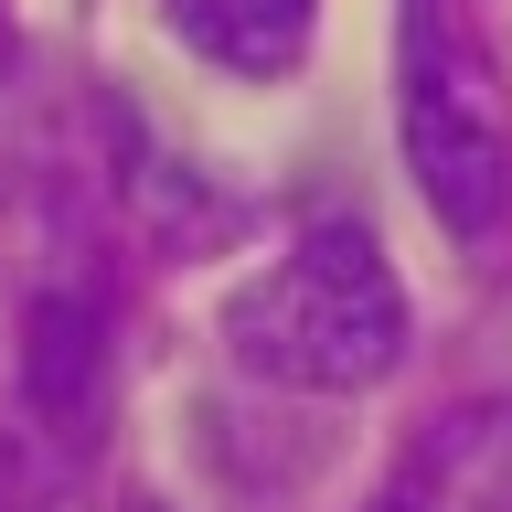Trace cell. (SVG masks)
<instances>
[{"instance_id": "6da1fadb", "label": "cell", "mask_w": 512, "mask_h": 512, "mask_svg": "<svg viewBox=\"0 0 512 512\" xmlns=\"http://www.w3.org/2000/svg\"><path fill=\"white\" fill-rule=\"evenodd\" d=\"M224 352L267 384L299 395H363L406 363V288L384 267L374 224H310L288 256H267L235 299H224Z\"/></svg>"}, {"instance_id": "7a4b0ae2", "label": "cell", "mask_w": 512, "mask_h": 512, "mask_svg": "<svg viewBox=\"0 0 512 512\" xmlns=\"http://www.w3.org/2000/svg\"><path fill=\"white\" fill-rule=\"evenodd\" d=\"M395 139L448 235H491L512 203V107L459 0L395 11Z\"/></svg>"}, {"instance_id": "3957f363", "label": "cell", "mask_w": 512, "mask_h": 512, "mask_svg": "<svg viewBox=\"0 0 512 512\" xmlns=\"http://www.w3.org/2000/svg\"><path fill=\"white\" fill-rule=\"evenodd\" d=\"M374 512H512V395L427 416L384 470Z\"/></svg>"}, {"instance_id": "277c9868", "label": "cell", "mask_w": 512, "mask_h": 512, "mask_svg": "<svg viewBox=\"0 0 512 512\" xmlns=\"http://www.w3.org/2000/svg\"><path fill=\"white\" fill-rule=\"evenodd\" d=\"M160 22L182 32L203 64H224V75H288L310 54L320 0H160Z\"/></svg>"}, {"instance_id": "5b68a950", "label": "cell", "mask_w": 512, "mask_h": 512, "mask_svg": "<svg viewBox=\"0 0 512 512\" xmlns=\"http://www.w3.org/2000/svg\"><path fill=\"white\" fill-rule=\"evenodd\" d=\"M22 374H32V406L54 416V427H86V406H96V310L86 299H43L32 310Z\"/></svg>"}]
</instances>
